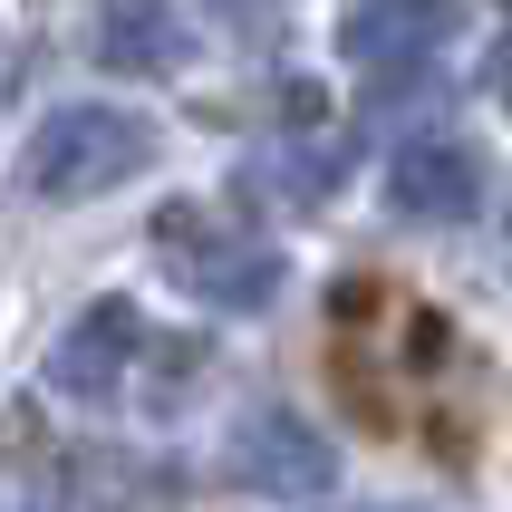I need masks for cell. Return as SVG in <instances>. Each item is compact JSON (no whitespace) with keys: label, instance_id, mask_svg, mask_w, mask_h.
Segmentation results:
<instances>
[{"label":"cell","instance_id":"cell-1","mask_svg":"<svg viewBox=\"0 0 512 512\" xmlns=\"http://www.w3.org/2000/svg\"><path fill=\"white\" fill-rule=\"evenodd\" d=\"M145 165H155V126L136 107H58L29 145V184L49 203H97Z\"/></svg>","mask_w":512,"mask_h":512},{"label":"cell","instance_id":"cell-3","mask_svg":"<svg viewBox=\"0 0 512 512\" xmlns=\"http://www.w3.org/2000/svg\"><path fill=\"white\" fill-rule=\"evenodd\" d=\"M223 464H232L242 493H290V503H310V493L339 484V455H329L310 435V416H290V406H252V416L232 426Z\"/></svg>","mask_w":512,"mask_h":512},{"label":"cell","instance_id":"cell-5","mask_svg":"<svg viewBox=\"0 0 512 512\" xmlns=\"http://www.w3.org/2000/svg\"><path fill=\"white\" fill-rule=\"evenodd\" d=\"M445 39H455V10H348L339 20V49L377 78H416Z\"/></svg>","mask_w":512,"mask_h":512},{"label":"cell","instance_id":"cell-7","mask_svg":"<svg viewBox=\"0 0 512 512\" xmlns=\"http://www.w3.org/2000/svg\"><path fill=\"white\" fill-rule=\"evenodd\" d=\"M174 49H184V20H174V10H107V20H97V58L126 68V78H136V68H165Z\"/></svg>","mask_w":512,"mask_h":512},{"label":"cell","instance_id":"cell-4","mask_svg":"<svg viewBox=\"0 0 512 512\" xmlns=\"http://www.w3.org/2000/svg\"><path fill=\"white\" fill-rule=\"evenodd\" d=\"M387 203L406 223H474L484 213V155L455 136H416L406 155H387Z\"/></svg>","mask_w":512,"mask_h":512},{"label":"cell","instance_id":"cell-2","mask_svg":"<svg viewBox=\"0 0 512 512\" xmlns=\"http://www.w3.org/2000/svg\"><path fill=\"white\" fill-rule=\"evenodd\" d=\"M155 252H165V271L194 290L203 310H261L281 290V252H261V242H242L223 223H194L184 203L155 213Z\"/></svg>","mask_w":512,"mask_h":512},{"label":"cell","instance_id":"cell-6","mask_svg":"<svg viewBox=\"0 0 512 512\" xmlns=\"http://www.w3.org/2000/svg\"><path fill=\"white\" fill-rule=\"evenodd\" d=\"M126 358H136V310H126V300H97V310L58 339L49 387H68V397H116V387H126Z\"/></svg>","mask_w":512,"mask_h":512}]
</instances>
